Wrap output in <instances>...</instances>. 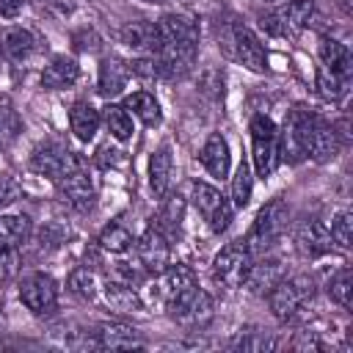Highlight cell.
I'll return each mask as SVG.
<instances>
[{
  "label": "cell",
  "instance_id": "20",
  "mask_svg": "<svg viewBox=\"0 0 353 353\" xmlns=\"http://www.w3.org/2000/svg\"><path fill=\"white\" fill-rule=\"evenodd\" d=\"M130 63L121 61L119 55H105L102 63H99V77H97V91L102 97H116L127 88V80H130Z\"/></svg>",
  "mask_w": 353,
  "mask_h": 353
},
{
  "label": "cell",
  "instance_id": "30",
  "mask_svg": "<svg viewBox=\"0 0 353 353\" xmlns=\"http://www.w3.org/2000/svg\"><path fill=\"white\" fill-rule=\"evenodd\" d=\"M99 116H102V124L108 127L110 138H116V141H121V143L132 138V116H130V110H127L124 105L108 102V105L99 110Z\"/></svg>",
  "mask_w": 353,
  "mask_h": 353
},
{
  "label": "cell",
  "instance_id": "35",
  "mask_svg": "<svg viewBox=\"0 0 353 353\" xmlns=\"http://www.w3.org/2000/svg\"><path fill=\"white\" fill-rule=\"evenodd\" d=\"M328 298L339 309L350 312V306H353V273H350V268H339L331 276V281H328Z\"/></svg>",
  "mask_w": 353,
  "mask_h": 353
},
{
  "label": "cell",
  "instance_id": "42",
  "mask_svg": "<svg viewBox=\"0 0 353 353\" xmlns=\"http://www.w3.org/2000/svg\"><path fill=\"white\" fill-rule=\"evenodd\" d=\"M39 237H41V248H58V245L69 237V229L52 221V223H47V226L41 229V234H39Z\"/></svg>",
  "mask_w": 353,
  "mask_h": 353
},
{
  "label": "cell",
  "instance_id": "9",
  "mask_svg": "<svg viewBox=\"0 0 353 353\" xmlns=\"http://www.w3.org/2000/svg\"><path fill=\"white\" fill-rule=\"evenodd\" d=\"M19 301L36 317L50 314L58 306V284H55V279L50 273H41V270L25 276L19 281Z\"/></svg>",
  "mask_w": 353,
  "mask_h": 353
},
{
  "label": "cell",
  "instance_id": "26",
  "mask_svg": "<svg viewBox=\"0 0 353 353\" xmlns=\"http://www.w3.org/2000/svg\"><path fill=\"white\" fill-rule=\"evenodd\" d=\"M99 124H102V116H99V110L91 102H74L72 105V110H69V130L74 132L77 141H83V143L94 141Z\"/></svg>",
  "mask_w": 353,
  "mask_h": 353
},
{
  "label": "cell",
  "instance_id": "24",
  "mask_svg": "<svg viewBox=\"0 0 353 353\" xmlns=\"http://www.w3.org/2000/svg\"><path fill=\"white\" fill-rule=\"evenodd\" d=\"M273 14H276L284 36L287 33H301L303 28H309V22L314 17V0H290V3L279 6Z\"/></svg>",
  "mask_w": 353,
  "mask_h": 353
},
{
  "label": "cell",
  "instance_id": "15",
  "mask_svg": "<svg viewBox=\"0 0 353 353\" xmlns=\"http://www.w3.org/2000/svg\"><path fill=\"white\" fill-rule=\"evenodd\" d=\"M295 248L309 256V259H317V256H325L331 251V234H328V226L320 221V218H309L303 223H298L295 229Z\"/></svg>",
  "mask_w": 353,
  "mask_h": 353
},
{
  "label": "cell",
  "instance_id": "3",
  "mask_svg": "<svg viewBox=\"0 0 353 353\" xmlns=\"http://www.w3.org/2000/svg\"><path fill=\"white\" fill-rule=\"evenodd\" d=\"M314 292H317L314 279L306 276V273H298V276H290V279L284 276L265 298H268V306H270L273 317L287 323V320H295L303 312V306L314 298Z\"/></svg>",
  "mask_w": 353,
  "mask_h": 353
},
{
  "label": "cell",
  "instance_id": "14",
  "mask_svg": "<svg viewBox=\"0 0 353 353\" xmlns=\"http://www.w3.org/2000/svg\"><path fill=\"white\" fill-rule=\"evenodd\" d=\"M212 312H215V303L210 298L207 290L196 287L179 306H174L168 314L179 323V325H188V328H204L210 320H212Z\"/></svg>",
  "mask_w": 353,
  "mask_h": 353
},
{
  "label": "cell",
  "instance_id": "37",
  "mask_svg": "<svg viewBox=\"0 0 353 353\" xmlns=\"http://www.w3.org/2000/svg\"><path fill=\"white\" fill-rule=\"evenodd\" d=\"M22 132V119L8 99H0V149H8Z\"/></svg>",
  "mask_w": 353,
  "mask_h": 353
},
{
  "label": "cell",
  "instance_id": "6",
  "mask_svg": "<svg viewBox=\"0 0 353 353\" xmlns=\"http://www.w3.org/2000/svg\"><path fill=\"white\" fill-rule=\"evenodd\" d=\"M28 163H30V168L36 174H41V176H47L52 182H58L61 176H66L69 171H74V168L83 165V160L66 143H61V141H44V143H39L30 152V160Z\"/></svg>",
  "mask_w": 353,
  "mask_h": 353
},
{
  "label": "cell",
  "instance_id": "29",
  "mask_svg": "<svg viewBox=\"0 0 353 353\" xmlns=\"http://www.w3.org/2000/svg\"><path fill=\"white\" fill-rule=\"evenodd\" d=\"M320 61H323V66H328V69H334V72H339L345 77L353 74V58H350L347 44H342V41H336L331 36L320 39Z\"/></svg>",
  "mask_w": 353,
  "mask_h": 353
},
{
  "label": "cell",
  "instance_id": "10",
  "mask_svg": "<svg viewBox=\"0 0 353 353\" xmlns=\"http://www.w3.org/2000/svg\"><path fill=\"white\" fill-rule=\"evenodd\" d=\"M132 245L138 254V265L146 270V276H160L171 265V243L154 223L146 226V232Z\"/></svg>",
  "mask_w": 353,
  "mask_h": 353
},
{
  "label": "cell",
  "instance_id": "33",
  "mask_svg": "<svg viewBox=\"0 0 353 353\" xmlns=\"http://www.w3.org/2000/svg\"><path fill=\"white\" fill-rule=\"evenodd\" d=\"M182 212H185V201L182 196H163V207H160V215H157V229L171 240L174 232H179V223H182Z\"/></svg>",
  "mask_w": 353,
  "mask_h": 353
},
{
  "label": "cell",
  "instance_id": "22",
  "mask_svg": "<svg viewBox=\"0 0 353 353\" xmlns=\"http://www.w3.org/2000/svg\"><path fill=\"white\" fill-rule=\"evenodd\" d=\"M0 52L14 61V63H22L28 61L33 52H36V36L33 30L22 28V25H8L0 30Z\"/></svg>",
  "mask_w": 353,
  "mask_h": 353
},
{
  "label": "cell",
  "instance_id": "16",
  "mask_svg": "<svg viewBox=\"0 0 353 353\" xmlns=\"http://www.w3.org/2000/svg\"><path fill=\"white\" fill-rule=\"evenodd\" d=\"M97 347H105V350H141L143 339L132 325H127L121 320H105V323L97 325Z\"/></svg>",
  "mask_w": 353,
  "mask_h": 353
},
{
  "label": "cell",
  "instance_id": "19",
  "mask_svg": "<svg viewBox=\"0 0 353 353\" xmlns=\"http://www.w3.org/2000/svg\"><path fill=\"white\" fill-rule=\"evenodd\" d=\"M80 77V66L72 55H55L50 58V63L41 69V88L47 91H63L72 88Z\"/></svg>",
  "mask_w": 353,
  "mask_h": 353
},
{
  "label": "cell",
  "instance_id": "5",
  "mask_svg": "<svg viewBox=\"0 0 353 353\" xmlns=\"http://www.w3.org/2000/svg\"><path fill=\"white\" fill-rule=\"evenodd\" d=\"M248 132H251L254 171H256V176L268 179V176H273V171L281 163V157H279V127L268 116H254L251 124H248Z\"/></svg>",
  "mask_w": 353,
  "mask_h": 353
},
{
  "label": "cell",
  "instance_id": "39",
  "mask_svg": "<svg viewBox=\"0 0 353 353\" xmlns=\"http://www.w3.org/2000/svg\"><path fill=\"white\" fill-rule=\"evenodd\" d=\"M328 234H331V245L347 251L350 243H353V212L350 210H339L328 226Z\"/></svg>",
  "mask_w": 353,
  "mask_h": 353
},
{
  "label": "cell",
  "instance_id": "8",
  "mask_svg": "<svg viewBox=\"0 0 353 353\" xmlns=\"http://www.w3.org/2000/svg\"><path fill=\"white\" fill-rule=\"evenodd\" d=\"M251 262H254V256H251V251L245 248V243H243V240H232V243H226V245L215 254V259H212V279H215L221 287H229V290L243 287Z\"/></svg>",
  "mask_w": 353,
  "mask_h": 353
},
{
  "label": "cell",
  "instance_id": "27",
  "mask_svg": "<svg viewBox=\"0 0 353 353\" xmlns=\"http://www.w3.org/2000/svg\"><path fill=\"white\" fill-rule=\"evenodd\" d=\"M33 221L28 215H0V248H19L30 240Z\"/></svg>",
  "mask_w": 353,
  "mask_h": 353
},
{
  "label": "cell",
  "instance_id": "4",
  "mask_svg": "<svg viewBox=\"0 0 353 353\" xmlns=\"http://www.w3.org/2000/svg\"><path fill=\"white\" fill-rule=\"evenodd\" d=\"M301 138H303V157H309L314 163H325V160L336 157V152L342 149V141L334 130V121H328L312 110H303Z\"/></svg>",
  "mask_w": 353,
  "mask_h": 353
},
{
  "label": "cell",
  "instance_id": "23",
  "mask_svg": "<svg viewBox=\"0 0 353 353\" xmlns=\"http://www.w3.org/2000/svg\"><path fill=\"white\" fill-rule=\"evenodd\" d=\"M171 182H174V152L171 143H163L149 157V188L157 199H163L171 190Z\"/></svg>",
  "mask_w": 353,
  "mask_h": 353
},
{
  "label": "cell",
  "instance_id": "36",
  "mask_svg": "<svg viewBox=\"0 0 353 353\" xmlns=\"http://www.w3.org/2000/svg\"><path fill=\"white\" fill-rule=\"evenodd\" d=\"M251 190H254V174H251V165L248 160H240L234 176H232V207L234 210H243L251 199Z\"/></svg>",
  "mask_w": 353,
  "mask_h": 353
},
{
  "label": "cell",
  "instance_id": "25",
  "mask_svg": "<svg viewBox=\"0 0 353 353\" xmlns=\"http://www.w3.org/2000/svg\"><path fill=\"white\" fill-rule=\"evenodd\" d=\"M102 295H105L108 306L119 309V312H141L146 306V301L141 295V287H132V284H124V281H116V279H108V284L102 287Z\"/></svg>",
  "mask_w": 353,
  "mask_h": 353
},
{
  "label": "cell",
  "instance_id": "32",
  "mask_svg": "<svg viewBox=\"0 0 353 353\" xmlns=\"http://www.w3.org/2000/svg\"><path fill=\"white\" fill-rule=\"evenodd\" d=\"M347 85H350V77H345L328 66H317V94L325 102H342L347 94Z\"/></svg>",
  "mask_w": 353,
  "mask_h": 353
},
{
  "label": "cell",
  "instance_id": "31",
  "mask_svg": "<svg viewBox=\"0 0 353 353\" xmlns=\"http://www.w3.org/2000/svg\"><path fill=\"white\" fill-rule=\"evenodd\" d=\"M66 290H69L72 295L83 298V301H91V298H97V292L102 290L99 273H97L94 268H88V265H80V268H74V270L66 276Z\"/></svg>",
  "mask_w": 353,
  "mask_h": 353
},
{
  "label": "cell",
  "instance_id": "40",
  "mask_svg": "<svg viewBox=\"0 0 353 353\" xmlns=\"http://www.w3.org/2000/svg\"><path fill=\"white\" fill-rule=\"evenodd\" d=\"M130 63V74H135L138 80H165L163 77V66H160V58L157 55H138Z\"/></svg>",
  "mask_w": 353,
  "mask_h": 353
},
{
  "label": "cell",
  "instance_id": "46",
  "mask_svg": "<svg viewBox=\"0 0 353 353\" xmlns=\"http://www.w3.org/2000/svg\"><path fill=\"white\" fill-rule=\"evenodd\" d=\"M141 3H149V6H165L168 0H141Z\"/></svg>",
  "mask_w": 353,
  "mask_h": 353
},
{
  "label": "cell",
  "instance_id": "34",
  "mask_svg": "<svg viewBox=\"0 0 353 353\" xmlns=\"http://www.w3.org/2000/svg\"><path fill=\"white\" fill-rule=\"evenodd\" d=\"M99 248L102 251H108V254H127L130 248H132V234H130V229L127 226H121V223H108L102 232H99Z\"/></svg>",
  "mask_w": 353,
  "mask_h": 353
},
{
  "label": "cell",
  "instance_id": "18",
  "mask_svg": "<svg viewBox=\"0 0 353 353\" xmlns=\"http://www.w3.org/2000/svg\"><path fill=\"white\" fill-rule=\"evenodd\" d=\"M199 160H201V165L207 168L210 176L226 179L229 176V168H232V152H229L226 138L221 132H210V138L204 141V146L199 152Z\"/></svg>",
  "mask_w": 353,
  "mask_h": 353
},
{
  "label": "cell",
  "instance_id": "13",
  "mask_svg": "<svg viewBox=\"0 0 353 353\" xmlns=\"http://www.w3.org/2000/svg\"><path fill=\"white\" fill-rule=\"evenodd\" d=\"M160 47H199V22L190 14L168 11L157 19Z\"/></svg>",
  "mask_w": 353,
  "mask_h": 353
},
{
  "label": "cell",
  "instance_id": "45",
  "mask_svg": "<svg viewBox=\"0 0 353 353\" xmlns=\"http://www.w3.org/2000/svg\"><path fill=\"white\" fill-rule=\"evenodd\" d=\"M25 8V0H0V17L3 19H17Z\"/></svg>",
  "mask_w": 353,
  "mask_h": 353
},
{
  "label": "cell",
  "instance_id": "41",
  "mask_svg": "<svg viewBox=\"0 0 353 353\" xmlns=\"http://www.w3.org/2000/svg\"><path fill=\"white\" fill-rule=\"evenodd\" d=\"M19 199H22V185H19V179L11 176V174H0V210L11 207V204L19 201Z\"/></svg>",
  "mask_w": 353,
  "mask_h": 353
},
{
  "label": "cell",
  "instance_id": "38",
  "mask_svg": "<svg viewBox=\"0 0 353 353\" xmlns=\"http://www.w3.org/2000/svg\"><path fill=\"white\" fill-rule=\"evenodd\" d=\"M232 350H243V353H262V350H273L279 347V342L262 331H240L237 336L229 339Z\"/></svg>",
  "mask_w": 353,
  "mask_h": 353
},
{
  "label": "cell",
  "instance_id": "2",
  "mask_svg": "<svg viewBox=\"0 0 353 353\" xmlns=\"http://www.w3.org/2000/svg\"><path fill=\"white\" fill-rule=\"evenodd\" d=\"M287 221H290V207L284 199H270L259 212L256 218L251 221L248 232H245V248L251 251V256L256 254H265L268 248L276 245V240L284 234L287 229Z\"/></svg>",
  "mask_w": 353,
  "mask_h": 353
},
{
  "label": "cell",
  "instance_id": "12",
  "mask_svg": "<svg viewBox=\"0 0 353 353\" xmlns=\"http://www.w3.org/2000/svg\"><path fill=\"white\" fill-rule=\"evenodd\" d=\"M55 188H58V196H61L74 212H88V210L94 207V201H97V185H94L91 174H88L83 165L74 168V171H69L66 176H61V179L55 182Z\"/></svg>",
  "mask_w": 353,
  "mask_h": 353
},
{
  "label": "cell",
  "instance_id": "28",
  "mask_svg": "<svg viewBox=\"0 0 353 353\" xmlns=\"http://www.w3.org/2000/svg\"><path fill=\"white\" fill-rule=\"evenodd\" d=\"M124 108L132 110V116H135L141 124H146V127H157V124L163 121L160 102H157L154 94H149V91H132V94H127Z\"/></svg>",
  "mask_w": 353,
  "mask_h": 353
},
{
  "label": "cell",
  "instance_id": "43",
  "mask_svg": "<svg viewBox=\"0 0 353 353\" xmlns=\"http://www.w3.org/2000/svg\"><path fill=\"white\" fill-rule=\"evenodd\" d=\"M19 270V254L17 248H0V284L14 279Z\"/></svg>",
  "mask_w": 353,
  "mask_h": 353
},
{
  "label": "cell",
  "instance_id": "1",
  "mask_svg": "<svg viewBox=\"0 0 353 353\" xmlns=\"http://www.w3.org/2000/svg\"><path fill=\"white\" fill-rule=\"evenodd\" d=\"M218 47L237 63H243L245 69L251 72H265L268 69V55H265V47L259 44V39L254 36L251 28L240 25V22H223L218 28Z\"/></svg>",
  "mask_w": 353,
  "mask_h": 353
},
{
  "label": "cell",
  "instance_id": "11",
  "mask_svg": "<svg viewBox=\"0 0 353 353\" xmlns=\"http://www.w3.org/2000/svg\"><path fill=\"white\" fill-rule=\"evenodd\" d=\"M157 279H160L157 295H160V301H163L165 312H171L174 306H179V303H182V301H185V298L199 287L193 268H188V265H182V262L168 265Z\"/></svg>",
  "mask_w": 353,
  "mask_h": 353
},
{
  "label": "cell",
  "instance_id": "7",
  "mask_svg": "<svg viewBox=\"0 0 353 353\" xmlns=\"http://www.w3.org/2000/svg\"><path fill=\"white\" fill-rule=\"evenodd\" d=\"M190 201H193V207L199 210V215L207 221V226H210L215 234H221V232L229 229L232 215H234V207H232V201H229L218 188H212V185H207V182H193Z\"/></svg>",
  "mask_w": 353,
  "mask_h": 353
},
{
  "label": "cell",
  "instance_id": "44",
  "mask_svg": "<svg viewBox=\"0 0 353 353\" xmlns=\"http://www.w3.org/2000/svg\"><path fill=\"white\" fill-rule=\"evenodd\" d=\"M290 347H292V350H323L325 345H323V339L317 336V331H298V334L292 336Z\"/></svg>",
  "mask_w": 353,
  "mask_h": 353
},
{
  "label": "cell",
  "instance_id": "21",
  "mask_svg": "<svg viewBox=\"0 0 353 353\" xmlns=\"http://www.w3.org/2000/svg\"><path fill=\"white\" fill-rule=\"evenodd\" d=\"M281 279H284V265L279 259H262V262H251L243 287L251 295H262L265 298Z\"/></svg>",
  "mask_w": 353,
  "mask_h": 353
},
{
  "label": "cell",
  "instance_id": "17",
  "mask_svg": "<svg viewBox=\"0 0 353 353\" xmlns=\"http://www.w3.org/2000/svg\"><path fill=\"white\" fill-rule=\"evenodd\" d=\"M119 39H121V44H127L130 50L143 52V55H157V50H160L157 22H149V19H132V22H127L119 30Z\"/></svg>",
  "mask_w": 353,
  "mask_h": 353
}]
</instances>
